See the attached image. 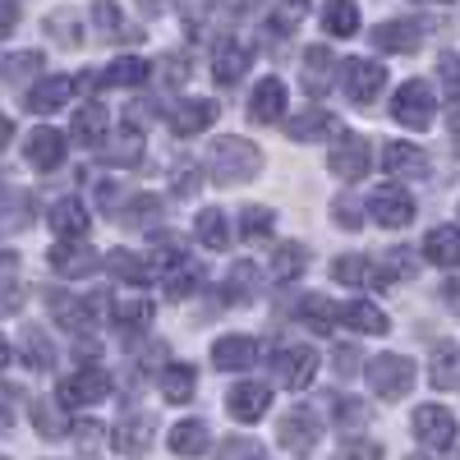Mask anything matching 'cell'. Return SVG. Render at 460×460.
Segmentation results:
<instances>
[{
	"instance_id": "6da1fadb",
	"label": "cell",
	"mask_w": 460,
	"mask_h": 460,
	"mask_svg": "<svg viewBox=\"0 0 460 460\" xmlns=\"http://www.w3.org/2000/svg\"><path fill=\"white\" fill-rule=\"evenodd\" d=\"M208 171H212L217 184H244V180H253L262 171V152L249 138H235V134L217 138L208 147Z\"/></svg>"
},
{
	"instance_id": "7a4b0ae2",
	"label": "cell",
	"mask_w": 460,
	"mask_h": 460,
	"mask_svg": "<svg viewBox=\"0 0 460 460\" xmlns=\"http://www.w3.org/2000/svg\"><path fill=\"white\" fill-rule=\"evenodd\" d=\"M368 387L382 396V401H401L414 392V359L405 355H377L368 364Z\"/></svg>"
},
{
	"instance_id": "3957f363",
	"label": "cell",
	"mask_w": 460,
	"mask_h": 460,
	"mask_svg": "<svg viewBox=\"0 0 460 460\" xmlns=\"http://www.w3.org/2000/svg\"><path fill=\"white\" fill-rule=\"evenodd\" d=\"M392 115H396L405 129H429V125H433V115H438V97H433V88H429L424 79L401 84L396 97H392Z\"/></svg>"
},
{
	"instance_id": "277c9868",
	"label": "cell",
	"mask_w": 460,
	"mask_h": 460,
	"mask_svg": "<svg viewBox=\"0 0 460 460\" xmlns=\"http://www.w3.org/2000/svg\"><path fill=\"white\" fill-rule=\"evenodd\" d=\"M323 438V419L309 410V405H295L281 414V424H277V442L290 451V456H309Z\"/></svg>"
},
{
	"instance_id": "5b68a950",
	"label": "cell",
	"mask_w": 460,
	"mask_h": 460,
	"mask_svg": "<svg viewBox=\"0 0 460 460\" xmlns=\"http://www.w3.org/2000/svg\"><path fill=\"white\" fill-rule=\"evenodd\" d=\"M341 88H345V97H350L355 106H368V102H377V93H382V84H387V69H382L377 60H345L341 69Z\"/></svg>"
},
{
	"instance_id": "8992f818",
	"label": "cell",
	"mask_w": 460,
	"mask_h": 460,
	"mask_svg": "<svg viewBox=\"0 0 460 460\" xmlns=\"http://www.w3.org/2000/svg\"><path fill=\"white\" fill-rule=\"evenodd\" d=\"M327 166H332V175H341L345 184L364 180V175L373 171V147H368V138H359V134H341L336 147H332V157H327Z\"/></svg>"
},
{
	"instance_id": "52a82bcc",
	"label": "cell",
	"mask_w": 460,
	"mask_h": 460,
	"mask_svg": "<svg viewBox=\"0 0 460 460\" xmlns=\"http://www.w3.org/2000/svg\"><path fill=\"white\" fill-rule=\"evenodd\" d=\"M414 438L429 451H447L456 442V414L442 405H419L414 410Z\"/></svg>"
},
{
	"instance_id": "ba28073f",
	"label": "cell",
	"mask_w": 460,
	"mask_h": 460,
	"mask_svg": "<svg viewBox=\"0 0 460 460\" xmlns=\"http://www.w3.org/2000/svg\"><path fill=\"white\" fill-rule=\"evenodd\" d=\"M368 217L377 226H387V230H401V226L414 221V199L405 194V189H396V184H382L377 194L368 199Z\"/></svg>"
},
{
	"instance_id": "9c48e42d",
	"label": "cell",
	"mask_w": 460,
	"mask_h": 460,
	"mask_svg": "<svg viewBox=\"0 0 460 460\" xmlns=\"http://www.w3.org/2000/svg\"><path fill=\"white\" fill-rule=\"evenodd\" d=\"M47 262H51V272L65 277V281H79V277H93V272H97V253H93L84 240H60V244L47 253Z\"/></svg>"
},
{
	"instance_id": "30bf717a",
	"label": "cell",
	"mask_w": 460,
	"mask_h": 460,
	"mask_svg": "<svg viewBox=\"0 0 460 460\" xmlns=\"http://www.w3.org/2000/svg\"><path fill=\"white\" fill-rule=\"evenodd\" d=\"M277 377L290 392H304L318 377V350L314 345H290V350H281L277 355Z\"/></svg>"
},
{
	"instance_id": "8fae6325",
	"label": "cell",
	"mask_w": 460,
	"mask_h": 460,
	"mask_svg": "<svg viewBox=\"0 0 460 460\" xmlns=\"http://www.w3.org/2000/svg\"><path fill=\"white\" fill-rule=\"evenodd\" d=\"M111 396V377L102 368H79L60 382V405H97Z\"/></svg>"
},
{
	"instance_id": "7c38bea8",
	"label": "cell",
	"mask_w": 460,
	"mask_h": 460,
	"mask_svg": "<svg viewBox=\"0 0 460 460\" xmlns=\"http://www.w3.org/2000/svg\"><path fill=\"white\" fill-rule=\"evenodd\" d=\"M226 405H230V419L258 424V419L272 410V387H267V382H240V387H230Z\"/></svg>"
},
{
	"instance_id": "4fadbf2b",
	"label": "cell",
	"mask_w": 460,
	"mask_h": 460,
	"mask_svg": "<svg viewBox=\"0 0 460 460\" xmlns=\"http://www.w3.org/2000/svg\"><path fill=\"white\" fill-rule=\"evenodd\" d=\"M419 42H424V23H414V19H392V23L373 28V47L377 51L410 56V51H419Z\"/></svg>"
},
{
	"instance_id": "5bb4252c",
	"label": "cell",
	"mask_w": 460,
	"mask_h": 460,
	"mask_svg": "<svg viewBox=\"0 0 460 460\" xmlns=\"http://www.w3.org/2000/svg\"><path fill=\"white\" fill-rule=\"evenodd\" d=\"M249 60H253V51L244 42H235V37H226V42H217V51H212V79L221 88L240 84L244 74H249Z\"/></svg>"
},
{
	"instance_id": "9a60e30c",
	"label": "cell",
	"mask_w": 460,
	"mask_h": 460,
	"mask_svg": "<svg viewBox=\"0 0 460 460\" xmlns=\"http://www.w3.org/2000/svg\"><path fill=\"white\" fill-rule=\"evenodd\" d=\"M51 230L60 240H84L88 235V226H93V212L84 208V199H56L51 212H47Z\"/></svg>"
},
{
	"instance_id": "2e32d148",
	"label": "cell",
	"mask_w": 460,
	"mask_h": 460,
	"mask_svg": "<svg viewBox=\"0 0 460 460\" xmlns=\"http://www.w3.org/2000/svg\"><path fill=\"white\" fill-rule=\"evenodd\" d=\"M212 364H217L221 373H244V368H253V364H258V341H253V336H221V341L212 345Z\"/></svg>"
},
{
	"instance_id": "e0dca14e",
	"label": "cell",
	"mask_w": 460,
	"mask_h": 460,
	"mask_svg": "<svg viewBox=\"0 0 460 460\" xmlns=\"http://www.w3.org/2000/svg\"><path fill=\"white\" fill-rule=\"evenodd\" d=\"M23 157L37 166V171H56L65 162V134L42 125V129H32L28 134V147H23Z\"/></svg>"
},
{
	"instance_id": "ac0fdd59",
	"label": "cell",
	"mask_w": 460,
	"mask_h": 460,
	"mask_svg": "<svg viewBox=\"0 0 460 460\" xmlns=\"http://www.w3.org/2000/svg\"><path fill=\"white\" fill-rule=\"evenodd\" d=\"M286 115V84L281 79H262L249 97V120L253 125H272Z\"/></svg>"
},
{
	"instance_id": "d6986e66",
	"label": "cell",
	"mask_w": 460,
	"mask_h": 460,
	"mask_svg": "<svg viewBox=\"0 0 460 460\" xmlns=\"http://www.w3.org/2000/svg\"><path fill=\"white\" fill-rule=\"evenodd\" d=\"M336 56L327 51V47H309L304 51V93L309 97H323L332 84H336Z\"/></svg>"
},
{
	"instance_id": "ffe728a7",
	"label": "cell",
	"mask_w": 460,
	"mask_h": 460,
	"mask_svg": "<svg viewBox=\"0 0 460 460\" xmlns=\"http://www.w3.org/2000/svg\"><path fill=\"white\" fill-rule=\"evenodd\" d=\"M212 120H217V102H208V97L180 102V106L171 111V129H175L180 138H194V134H203Z\"/></svg>"
},
{
	"instance_id": "44dd1931",
	"label": "cell",
	"mask_w": 460,
	"mask_h": 460,
	"mask_svg": "<svg viewBox=\"0 0 460 460\" xmlns=\"http://www.w3.org/2000/svg\"><path fill=\"white\" fill-rule=\"evenodd\" d=\"M336 323L341 327H350V332H368V336H382L392 323H387V314L377 309V304H364V299H355V304H336Z\"/></svg>"
},
{
	"instance_id": "7402d4cb",
	"label": "cell",
	"mask_w": 460,
	"mask_h": 460,
	"mask_svg": "<svg viewBox=\"0 0 460 460\" xmlns=\"http://www.w3.org/2000/svg\"><path fill=\"white\" fill-rule=\"evenodd\" d=\"M74 88H79V84H74L69 74H51V79H42V84H37V88L28 93V111H32V115L60 111V106L74 97Z\"/></svg>"
},
{
	"instance_id": "603a6c76",
	"label": "cell",
	"mask_w": 460,
	"mask_h": 460,
	"mask_svg": "<svg viewBox=\"0 0 460 460\" xmlns=\"http://www.w3.org/2000/svg\"><path fill=\"white\" fill-rule=\"evenodd\" d=\"M382 166H387V175H405V180L429 175V157L414 143H387L382 147Z\"/></svg>"
},
{
	"instance_id": "cb8c5ba5",
	"label": "cell",
	"mask_w": 460,
	"mask_h": 460,
	"mask_svg": "<svg viewBox=\"0 0 460 460\" xmlns=\"http://www.w3.org/2000/svg\"><path fill=\"white\" fill-rule=\"evenodd\" d=\"M332 277H336L341 286H392L387 272H377V267H373L368 258H359V253L336 258V262H332Z\"/></svg>"
},
{
	"instance_id": "d4e9b609",
	"label": "cell",
	"mask_w": 460,
	"mask_h": 460,
	"mask_svg": "<svg viewBox=\"0 0 460 460\" xmlns=\"http://www.w3.org/2000/svg\"><path fill=\"white\" fill-rule=\"evenodd\" d=\"M102 157L111 166H138V157H143V129L138 125H120L111 134V143L102 147Z\"/></svg>"
},
{
	"instance_id": "484cf974",
	"label": "cell",
	"mask_w": 460,
	"mask_h": 460,
	"mask_svg": "<svg viewBox=\"0 0 460 460\" xmlns=\"http://www.w3.org/2000/svg\"><path fill=\"white\" fill-rule=\"evenodd\" d=\"M341 125H336V115L332 111H299L295 120H286V134L295 138V143H314V138H327V134H336Z\"/></svg>"
},
{
	"instance_id": "4316f807",
	"label": "cell",
	"mask_w": 460,
	"mask_h": 460,
	"mask_svg": "<svg viewBox=\"0 0 460 460\" xmlns=\"http://www.w3.org/2000/svg\"><path fill=\"white\" fill-rule=\"evenodd\" d=\"M157 387L171 405H184V401H194V387H199V373L189 368V364H166L157 373Z\"/></svg>"
},
{
	"instance_id": "83f0119b",
	"label": "cell",
	"mask_w": 460,
	"mask_h": 460,
	"mask_svg": "<svg viewBox=\"0 0 460 460\" xmlns=\"http://www.w3.org/2000/svg\"><path fill=\"white\" fill-rule=\"evenodd\" d=\"M194 235H199V244L212 249V253L230 249V221H226V212H221V208H203L199 221H194Z\"/></svg>"
},
{
	"instance_id": "f1b7e54d",
	"label": "cell",
	"mask_w": 460,
	"mask_h": 460,
	"mask_svg": "<svg viewBox=\"0 0 460 460\" xmlns=\"http://www.w3.org/2000/svg\"><path fill=\"white\" fill-rule=\"evenodd\" d=\"M147 74H152V65L143 56H120L115 65L102 69V84L106 88H138V84H147Z\"/></svg>"
},
{
	"instance_id": "f546056e",
	"label": "cell",
	"mask_w": 460,
	"mask_h": 460,
	"mask_svg": "<svg viewBox=\"0 0 460 460\" xmlns=\"http://www.w3.org/2000/svg\"><path fill=\"white\" fill-rule=\"evenodd\" d=\"M115 447H120L125 456H147V447H152V419L147 414L120 419V429H115Z\"/></svg>"
},
{
	"instance_id": "4dcf8cb0",
	"label": "cell",
	"mask_w": 460,
	"mask_h": 460,
	"mask_svg": "<svg viewBox=\"0 0 460 460\" xmlns=\"http://www.w3.org/2000/svg\"><path fill=\"white\" fill-rule=\"evenodd\" d=\"M429 377H433V387H442V392L460 387V345H451V341L438 345L433 359H429Z\"/></svg>"
},
{
	"instance_id": "1f68e13d",
	"label": "cell",
	"mask_w": 460,
	"mask_h": 460,
	"mask_svg": "<svg viewBox=\"0 0 460 460\" xmlns=\"http://www.w3.org/2000/svg\"><path fill=\"white\" fill-rule=\"evenodd\" d=\"M424 253H429V262H438V267H456V262H460V230H456V226L429 230Z\"/></svg>"
},
{
	"instance_id": "d6a6232c",
	"label": "cell",
	"mask_w": 460,
	"mask_h": 460,
	"mask_svg": "<svg viewBox=\"0 0 460 460\" xmlns=\"http://www.w3.org/2000/svg\"><path fill=\"white\" fill-rule=\"evenodd\" d=\"M74 138L84 147H97L106 138V106L102 102H84V111L74 115Z\"/></svg>"
},
{
	"instance_id": "836d02e7",
	"label": "cell",
	"mask_w": 460,
	"mask_h": 460,
	"mask_svg": "<svg viewBox=\"0 0 460 460\" xmlns=\"http://www.w3.org/2000/svg\"><path fill=\"white\" fill-rule=\"evenodd\" d=\"M323 28H327V37H355V32H359V10H355V0H327Z\"/></svg>"
},
{
	"instance_id": "e575fe53",
	"label": "cell",
	"mask_w": 460,
	"mask_h": 460,
	"mask_svg": "<svg viewBox=\"0 0 460 460\" xmlns=\"http://www.w3.org/2000/svg\"><path fill=\"white\" fill-rule=\"evenodd\" d=\"M106 262H111V272L120 277V281H129V286H147V281H157L152 262H143V258H138V253H129V249H115Z\"/></svg>"
},
{
	"instance_id": "d590c367",
	"label": "cell",
	"mask_w": 460,
	"mask_h": 460,
	"mask_svg": "<svg viewBox=\"0 0 460 460\" xmlns=\"http://www.w3.org/2000/svg\"><path fill=\"white\" fill-rule=\"evenodd\" d=\"M171 451L175 456H203L208 451V424L203 419H184L171 429Z\"/></svg>"
},
{
	"instance_id": "8d00e7d4",
	"label": "cell",
	"mask_w": 460,
	"mask_h": 460,
	"mask_svg": "<svg viewBox=\"0 0 460 460\" xmlns=\"http://www.w3.org/2000/svg\"><path fill=\"white\" fill-rule=\"evenodd\" d=\"M47 309H51V318L65 327V332H84L88 327V309H84V299H74V295H47Z\"/></svg>"
},
{
	"instance_id": "74e56055",
	"label": "cell",
	"mask_w": 460,
	"mask_h": 460,
	"mask_svg": "<svg viewBox=\"0 0 460 460\" xmlns=\"http://www.w3.org/2000/svg\"><path fill=\"white\" fill-rule=\"evenodd\" d=\"M47 32L60 47H79L84 42V14L79 10H56V14H47Z\"/></svg>"
},
{
	"instance_id": "f35d334b",
	"label": "cell",
	"mask_w": 460,
	"mask_h": 460,
	"mask_svg": "<svg viewBox=\"0 0 460 460\" xmlns=\"http://www.w3.org/2000/svg\"><path fill=\"white\" fill-rule=\"evenodd\" d=\"M299 318L309 323L314 332H332V327H336V304L323 299V295H304V299H299Z\"/></svg>"
},
{
	"instance_id": "ab89813d",
	"label": "cell",
	"mask_w": 460,
	"mask_h": 460,
	"mask_svg": "<svg viewBox=\"0 0 460 460\" xmlns=\"http://www.w3.org/2000/svg\"><path fill=\"white\" fill-rule=\"evenodd\" d=\"M32 424H37L42 438H65L69 433V419H65V410L56 401H37L32 405Z\"/></svg>"
},
{
	"instance_id": "60d3db41",
	"label": "cell",
	"mask_w": 460,
	"mask_h": 460,
	"mask_svg": "<svg viewBox=\"0 0 460 460\" xmlns=\"http://www.w3.org/2000/svg\"><path fill=\"white\" fill-rule=\"evenodd\" d=\"M304 262H309V249H304V244H281L272 253V277L277 281H295L304 272Z\"/></svg>"
},
{
	"instance_id": "b9f144b4",
	"label": "cell",
	"mask_w": 460,
	"mask_h": 460,
	"mask_svg": "<svg viewBox=\"0 0 460 460\" xmlns=\"http://www.w3.org/2000/svg\"><path fill=\"white\" fill-rule=\"evenodd\" d=\"M111 318H115V327L138 332V327H147V323H152V304H147V299H120V304L111 309Z\"/></svg>"
},
{
	"instance_id": "7bdbcfd3",
	"label": "cell",
	"mask_w": 460,
	"mask_h": 460,
	"mask_svg": "<svg viewBox=\"0 0 460 460\" xmlns=\"http://www.w3.org/2000/svg\"><path fill=\"white\" fill-rule=\"evenodd\" d=\"M272 226H277L272 208H244L240 212V235L244 240H267V235H272Z\"/></svg>"
},
{
	"instance_id": "ee69618b",
	"label": "cell",
	"mask_w": 460,
	"mask_h": 460,
	"mask_svg": "<svg viewBox=\"0 0 460 460\" xmlns=\"http://www.w3.org/2000/svg\"><path fill=\"white\" fill-rule=\"evenodd\" d=\"M47 69V56L42 51H19V56H10L5 60V84H19V79H32V74H42Z\"/></svg>"
},
{
	"instance_id": "f6af8a7d",
	"label": "cell",
	"mask_w": 460,
	"mask_h": 460,
	"mask_svg": "<svg viewBox=\"0 0 460 460\" xmlns=\"http://www.w3.org/2000/svg\"><path fill=\"white\" fill-rule=\"evenodd\" d=\"M157 217H162L157 194H138L134 203H125V208H120V221H125V226H134V230H143L147 221H157Z\"/></svg>"
},
{
	"instance_id": "bcb514c9",
	"label": "cell",
	"mask_w": 460,
	"mask_h": 460,
	"mask_svg": "<svg viewBox=\"0 0 460 460\" xmlns=\"http://www.w3.org/2000/svg\"><path fill=\"white\" fill-rule=\"evenodd\" d=\"M93 23H97L102 37H120L125 14H120V5H115V0H93Z\"/></svg>"
},
{
	"instance_id": "7dc6e473",
	"label": "cell",
	"mask_w": 460,
	"mask_h": 460,
	"mask_svg": "<svg viewBox=\"0 0 460 460\" xmlns=\"http://www.w3.org/2000/svg\"><path fill=\"white\" fill-rule=\"evenodd\" d=\"M23 359H28V368H51V345H42V336H37V332H28L23 336Z\"/></svg>"
},
{
	"instance_id": "c3c4849f",
	"label": "cell",
	"mask_w": 460,
	"mask_h": 460,
	"mask_svg": "<svg viewBox=\"0 0 460 460\" xmlns=\"http://www.w3.org/2000/svg\"><path fill=\"white\" fill-rule=\"evenodd\" d=\"M336 460H382V447L368 442V438H355V442H341Z\"/></svg>"
},
{
	"instance_id": "681fc988",
	"label": "cell",
	"mask_w": 460,
	"mask_h": 460,
	"mask_svg": "<svg viewBox=\"0 0 460 460\" xmlns=\"http://www.w3.org/2000/svg\"><path fill=\"white\" fill-rule=\"evenodd\" d=\"M364 419H368V405H364V401H350V396H341V401H336V424L359 429Z\"/></svg>"
},
{
	"instance_id": "f907efd6",
	"label": "cell",
	"mask_w": 460,
	"mask_h": 460,
	"mask_svg": "<svg viewBox=\"0 0 460 460\" xmlns=\"http://www.w3.org/2000/svg\"><path fill=\"white\" fill-rule=\"evenodd\" d=\"M157 69H162V79H166V88H180V84L189 79V60H184V56H166V60H162Z\"/></svg>"
},
{
	"instance_id": "816d5d0a",
	"label": "cell",
	"mask_w": 460,
	"mask_h": 460,
	"mask_svg": "<svg viewBox=\"0 0 460 460\" xmlns=\"http://www.w3.org/2000/svg\"><path fill=\"white\" fill-rule=\"evenodd\" d=\"M115 194H120L115 184H97V203H102L106 217H120V208H125V199H115Z\"/></svg>"
},
{
	"instance_id": "f5cc1de1",
	"label": "cell",
	"mask_w": 460,
	"mask_h": 460,
	"mask_svg": "<svg viewBox=\"0 0 460 460\" xmlns=\"http://www.w3.org/2000/svg\"><path fill=\"white\" fill-rule=\"evenodd\" d=\"M221 460H262V451L253 442H226L221 447Z\"/></svg>"
},
{
	"instance_id": "db71d44e",
	"label": "cell",
	"mask_w": 460,
	"mask_h": 460,
	"mask_svg": "<svg viewBox=\"0 0 460 460\" xmlns=\"http://www.w3.org/2000/svg\"><path fill=\"white\" fill-rule=\"evenodd\" d=\"M332 212H336V221H341L345 230H359V221H364V217H359V208H355L350 199H336V208H332Z\"/></svg>"
},
{
	"instance_id": "11a10c76",
	"label": "cell",
	"mask_w": 460,
	"mask_h": 460,
	"mask_svg": "<svg viewBox=\"0 0 460 460\" xmlns=\"http://www.w3.org/2000/svg\"><path fill=\"white\" fill-rule=\"evenodd\" d=\"M19 28V10L10 5V0H0V37H10Z\"/></svg>"
},
{
	"instance_id": "9f6ffc18",
	"label": "cell",
	"mask_w": 460,
	"mask_h": 460,
	"mask_svg": "<svg viewBox=\"0 0 460 460\" xmlns=\"http://www.w3.org/2000/svg\"><path fill=\"white\" fill-rule=\"evenodd\" d=\"M79 442L88 447V456H97V451H102V424H84V429H79Z\"/></svg>"
},
{
	"instance_id": "6f0895ef",
	"label": "cell",
	"mask_w": 460,
	"mask_h": 460,
	"mask_svg": "<svg viewBox=\"0 0 460 460\" xmlns=\"http://www.w3.org/2000/svg\"><path fill=\"white\" fill-rule=\"evenodd\" d=\"M442 299H447V304H451V309L460 314V277H451V281L442 286Z\"/></svg>"
},
{
	"instance_id": "680465c9",
	"label": "cell",
	"mask_w": 460,
	"mask_h": 460,
	"mask_svg": "<svg viewBox=\"0 0 460 460\" xmlns=\"http://www.w3.org/2000/svg\"><path fill=\"white\" fill-rule=\"evenodd\" d=\"M175 189H180V194H189V189H199V171H180V175H175Z\"/></svg>"
},
{
	"instance_id": "91938a15",
	"label": "cell",
	"mask_w": 460,
	"mask_h": 460,
	"mask_svg": "<svg viewBox=\"0 0 460 460\" xmlns=\"http://www.w3.org/2000/svg\"><path fill=\"white\" fill-rule=\"evenodd\" d=\"M226 5L235 10V14H249V10H258V5H262V0H226Z\"/></svg>"
},
{
	"instance_id": "94428289",
	"label": "cell",
	"mask_w": 460,
	"mask_h": 460,
	"mask_svg": "<svg viewBox=\"0 0 460 460\" xmlns=\"http://www.w3.org/2000/svg\"><path fill=\"white\" fill-rule=\"evenodd\" d=\"M451 138H456V147H460V102H451Z\"/></svg>"
},
{
	"instance_id": "6125c7cd",
	"label": "cell",
	"mask_w": 460,
	"mask_h": 460,
	"mask_svg": "<svg viewBox=\"0 0 460 460\" xmlns=\"http://www.w3.org/2000/svg\"><path fill=\"white\" fill-rule=\"evenodd\" d=\"M10 134H14V120H10V115H0V147L10 143Z\"/></svg>"
},
{
	"instance_id": "be15d7a7",
	"label": "cell",
	"mask_w": 460,
	"mask_h": 460,
	"mask_svg": "<svg viewBox=\"0 0 460 460\" xmlns=\"http://www.w3.org/2000/svg\"><path fill=\"white\" fill-rule=\"evenodd\" d=\"M138 5H143L147 14H157V10H166V0H138Z\"/></svg>"
},
{
	"instance_id": "e7e4bbea",
	"label": "cell",
	"mask_w": 460,
	"mask_h": 460,
	"mask_svg": "<svg viewBox=\"0 0 460 460\" xmlns=\"http://www.w3.org/2000/svg\"><path fill=\"white\" fill-rule=\"evenodd\" d=\"M5 364H10V345H5V341H0V368H5Z\"/></svg>"
},
{
	"instance_id": "03108f58",
	"label": "cell",
	"mask_w": 460,
	"mask_h": 460,
	"mask_svg": "<svg viewBox=\"0 0 460 460\" xmlns=\"http://www.w3.org/2000/svg\"><path fill=\"white\" fill-rule=\"evenodd\" d=\"M410 460H424V456H410Z\"/></svg>"
},
{
	"instance_id": "003e7915",
	"label": "cell",
	"mask_w": 460,
	"mask_h": 460,
	"mask_svg": "<svg viewBox=\"0 0 460 460\" xmlns=\"http://www.w3.org/2000/svg\"><path fill=\"white\" fill-rule=\"evenodd\" d=\"M438 5H447V0H438Z\"/></svg>"
}]
</instances>
